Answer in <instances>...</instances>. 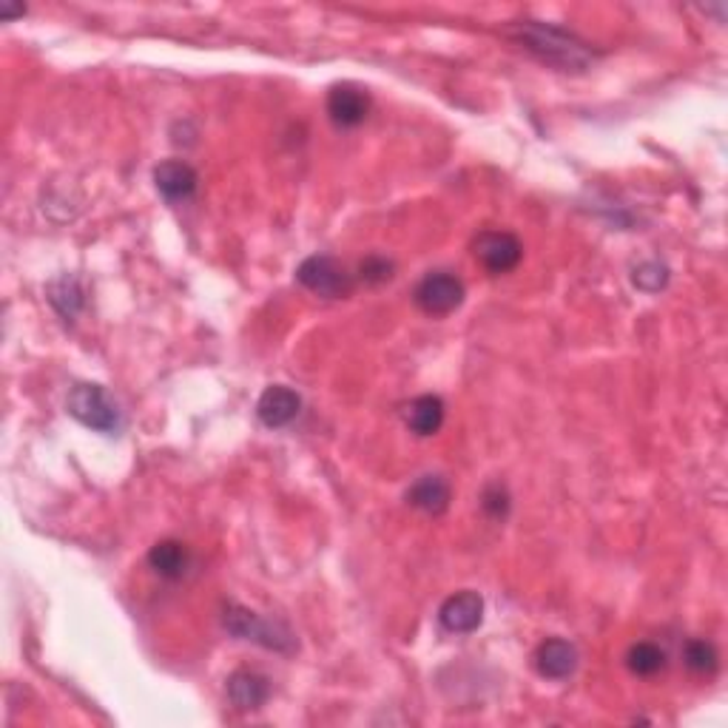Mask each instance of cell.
Returning <instances> with one entry per match:
<instances>
[{
    "instance_id": "obj_1",
    "label": "cell",
    "mask_w": 728,
    "mask_h": 728,
    "mask_svg": "<svg viewBox=\"0 0 728 728\" xmlns=\"http://www.w3.org/2000/svg\"><path fill=\"white\" fill-rule=\"evenodd\" d=\"M512 41L521 46V49L532 51L538 60L555 66L561 71H580L592 63V49L587 43L578 41L573 32H566L561 26H550V23H538V21H523L516 23V28L509 32Z\"/></svg>"
},
{
    "instance_id": "obj_2",
    "label": "cell",
    "mask_w": 728,
    "mask_h": 728,
    "mask_svg": "<svg viewBox=\"0 0 728 728\" xmlns=\"http://www.w3.org/2000/svg\"><path fill=\"white\" fill-rule=\"evenodd\" d=\"M222 626L240 640H254V644L274 651H293V635L285 629L282 623L265 621L251 609L240 606V603H228L226 612H222Z\"/></svg>"
},
{
    "instance_id": "obj_3",
    "label": "cell",
    "mask_w": 728,
    "mask_h": 728,
    "mask_svg": "<svg viewBox=\"0 0 728 728\" xmlns=\"http://www.w3.org/2000/svg\"><path fill=\"white\" fill-rule=\"evenodd\" d=\"M66 407L89 430L106 432V436L120 430V411L106 393V388H100V384H74Z\"/></svg>"
},
{
    "instance_id": "obj_4",
    "label": "cell",
    "mask_w": 728,
    "mask_h": 728,
    "mask_svg": "<svg viewBox=\"0 0 728 728\" xmlns=\"http://www.w3.org/2000/svg\"><path fill=\"white\" fill-rule=\"evenodd\" d=\"M297 279L311 290V293H319V297L327 299L350 297V290H354V276L347 274L342 262H336L333 256L325 254L308 256L297 268Z\"/></svg>"
},
{
    "instance_id": "obj_5",
    "label": "cell",
    "mask_w": 728,
    "mask_h": 728,
    "mask_svg": "<svg viewBox=\"0 0 728 728\" xmlns=\"http://www.w3.org/2000/svg\"><path fill=\"white\" fill-rule=\"evenodd\" d=\"M413 299L430 316H447L464 302V282L450 270H432L416 285Z\"/></svg>"
},
{
    "instance_id": "obj_6",
    "label": "cell",
    "mask_w": 728,
    "mask_h": 728,
    "mask_svg": "<svg viewBox=\"0 0 728 728\" xmlns=\"http://www.w3.org/2000/svg\"><path fill=\"white\" fill-rule=\"evenodd\" d=\"M475 259L482 262L489 274H509L518 268V262L523 259V245L516 234L509 231H484L478 240L473 242Z\"/></svg>"
},
{
    "instance_id": "obj_7",
    "label": "cell",
    "mask_w": 728,
    "mask_h": 728,
    "mask_svg": "<svg viewBox=\"0 0 728 728\" xmlns=\"http://www.w3.org/2000/svg\"><path fill=\"white\" fill-rule=\"evenodd\" d=\"M439 621L447 632L453 635H470L482 626L484 621V598L473 589L450 594L439 609Z\"/></svg>"
},
{
    "instance_id": "obj_8",
    "label": "cell",
    "mask_w": 728,
    "mask_h": 728,
    "mask_svg": "<svg viewBox=\"0 0 728 728\" xmlns=\"http://www.w3.org/2000/svg\"><path fill=\"white\" fill-rule=\"evenodd\" d=\"M327 114L339 128H356L368 120L370 94L356 83H339L327 92Z\"/></svg>"
},
{
    "instance_id": "obj_9",
    "label": "cell",
    "mask_w": 728,
    "mask_h": 728,
    "mask_svg": "<svg viewBox=\"0 0 728 728\" xmlns=\"http://www.w3.org/2000/svg\"><path fill=\"white\" fill-rule=\"evenodd\" d=\"M299 411H302V398L288 384H270V388H265L259 402H256V416L270 430L288 427L299 416Z\"/></svg>"
},
{
    "instance_id": "obj_10",
    "label": "cell",
    "mask_w": 728,
    "mask_h": 728,
    "mask_svg": "<svg viewBox=\"0 0 728 728\" xmlns=\"http://www.w3.org/2000/svg\"><path fill=\"white\" fill-rule=\"evenodd\" d=\"M535 669L546 680L573 678L578 669V649L564 637H546L535 651Z\"/></svg>"
},
{
    "instance_id": "obj_11",
    "label": "cell",
    "mask_w": 728,
    "mask_h": 728,
    "mask_svg": "<svg viewBox=\"0 0 728 728\" xmlns=\"http://www.w3.org/2000/svg\"><path fill=\"white\" fill-rule=\"evenodd\" d=\"M154 185L169 203H188L197 194L199 177L183 160H165L154 169Z\"/></svg>"
},
{
    "instance_id": "obj_12",
    "label": "cell",
    "mask_w": 728,
    "mask_h": 728,
    "mask_svg": "<svg viewBox=\"0 0 728 728\" xmlns=\"http://www.w3.org/2000/svg\"><path fill=\"white\" fill-rule=\"evenodd\" d=\"M228 701L234 703V708L240 712H256L268 703L270 697V680L259 672H251V669H240L228 678Z\"/></svg>"
},
{
    "instance_id": "obj_13",
    "label": "cell",
    "mask_w": 728,
    "mask_h": 728,
    "mask_svg": "<svg viewBox=\"0 0 728 728\" xmlns=\"http://www.w3.org/2000/svg\"><path fill=\"white\" fill-rule=\"evenodd\" d=\"M404 498H407L411 507L421 509L427 516H441V512H447V507H450L453 489H450V484H447L441 475H421L418 482L411 484Z\"/></svg>"
},
{
    "instance_id": "obj_14",
    "label": "cell",
    "mask_w": 728,
    "mask_h": 728,
    "mask_svg": "<svg viewBox=\"0 0 728 728\" xmlns=\"http://www.w3.org/2000/svg\"><path fill=\"white\" fill-rule=\"evenodd\" d=\"M444 413L447 407L439 396H418L404 407V425L411 427L416 436L427 439V436H436L441 430Z\"/></svg>"
},
{
    "instance_id": "obj_15",
    "label": "cell",
    "mask_w": 728,
    "mask_h": 728,
    "mask_svg": "<svg viewBox=\"0 0 728 728\" xmlns=\"http://www.w3.org/2000/svg\"><path fill=\"white\" fill-rule=\"evenodd\" d=\"M192 564V555H188V546L174 541V538H165V541H157L149 552V566L154 569L160 578L177 580L183 578L185 569Z\"/></svg>"
},
{
    "instance_id": "obj_16",
    "label": "cell",
    "mask_w": 728,
    "mask_h": 728,
    "mask_svg": "<svg viewBox=\"0 0 728 728\" xmlns=\"http://www.w3.org/2000/svg\"><path fill=\"white\" fill-rule=\"evenodd\" d=\"M49 302L55 304V311L63 319H74L83 308V288L74 276H63L57 282L49 285Z\"/></svg>"
},
{
    "instance_id": "obj_17",
    "label": "cell",
    "mask_w": 728,
    "mask_h": 728,
    "mask_svg": "<svg viewBox=\"0 0 728 728\" xmlns=\"http://www.w3.org/2000/svg\"><path fill=\"white\" fill-rule=\"evenodd\" d=\"M626 666H629V672L637 674V678H651V674H658L666 669V651L660 649L658 644H635L626 655Z\"/></svg>"
},
{
    "instance_id": "obj_18",
    "label": "cell",
    "mask_w": 728,
    "mask_h": 728,
    "mask_svg": "<svg viewBox=\"0 0 728 728\" xmlns=\"http://www.w3.org/2000/svg\"><path fill=\"white\" fill-rule=\"evenodd\" d=\"M683 663L697 674H715L717 666H720V655H717L712 640L694 637V640H689V644L683 646Z\"/></svg>"
},
{
    "instance_id": "obj_19",
    "label": "cell",
    "mask_w": 728,
    "mask_h": 728,
    "mask_svg": "<svg viewBox=\"0 0 728 728\" xmlns=\"http://www.w3.org/2000/svg\"><path fill=\"white\" fill-rule=\"evenodd\" d=\"M632 282L640 290H646V293H658V290H663L666 282H669V268H666L663 262H644V265L635 268Z\"/></svg>"
},
{
    "instance_id": "obj_20",
    "label": "cell",
    "mask_w": 728,
    "mask_h": 728,
    "mask_svg": "<svg viewBox=\"0 0 728 728\" xmlns=\"http://www.w3.org/2000/svg\"><path fill=\"white\" fill-rule=\"evenodd\" d=\"M359 279L365 285H384L393 279V262L388 256H368V259H361L359 265Z\"/></svg>"
},
{
    "instance_id": "obj_21",
    "label": "cell",
    "mask_w": 728,
    "mask_h": 728,
    "mask_svg": "<svg viewBox=\"0 0 728 728\" xmlns=\"http://www.w3.org/2000/svg\"><path fill=\"white\" fill-rule=\"evenodd\" d=\"M482 507L489 518H495V521H504L509 512L507 487H501V484H489L482 495Z\"/></svg>"
},
{
    "instance_id": "obj_22",
    "label": "cell",
    "mask_w": 728,
    "mask_h": 728,
    "mask_svg": "<svg viewBox=\"0 0 728 728\" xmlns=\"http://www.w3.org/2000/svg\"><path fill=\"white\" fill-rule=\"evenodd\" d=\"M26 9L23 7H12V3H0V18L3 21H12V18H18V14H23Z\"/></svg>"
}]
</instances>
